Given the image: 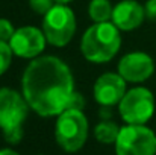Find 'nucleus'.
Segmentation results:
<instances>
[{
	"label": "nucleus",
	"instance_id": "obj_13",
	"mask_svg": "<svg viewBox=\"0 0 156 155\" xmlns=\"http://www.w3.org/2000/svg\"><path fill=\"white\" fill-rule=\"evenodd\" d=\"M112 5L109 0H91L88 5V15L94 23H105L112 20Z\"/></svg>",
	"mask_w": 156,
	"mask_h": 155
},
{
	"label": "nucleus",
	"instance_id": "obj_10",
	"mask_svg": "<svg viewBox=\"0 0 156 155\" xmlns=\"http://www.w3.org/2000/svg\"><path fill=\"white\" fill-rule=\"evenodd\" d=\"M126 81L118 73H103L94 82V101L100 106H114L121 102L126 94Z\"/></svg>",
	"mask_w": 156,
	"mask_h": 155
},
{
	"label": "nucleus",
	"instance_id": "obj_17",
	"mask_svg": "<svg viewBox=\"0 0 156 155\" xmlns=\"http://www.w3.org/2000/svg\"><path fill=\"white\" fill-rule=\"evenodd\" d=\"M83 105H85L83 96H82L79 91H74L73 96H71V101L68 103V109H82Z\"/></svg>",
	"mask_w": 156,
	"mask_h": 155
},
{
	"label": "nucleus",
	"instance_id": "obj_16",
	"mask_svg": "<svg viewBox=\"0 0 156 155\" xmlns=\"http://www.w3.org/2000/svg\"><path fill=\"white\" fill-rule=\"evenodd\" d=\"M14 34H15V29H14L12 23L6 18H0V40L9 43L11 38L14 37Z\"/></svg>",
	"mask_w": 156,
	"mask_h": 155
},
{
	"label": "nucleus",
	"instance_id": "obj_15",
	"mask_svg": "<svg viewBox=\"0 0 156 155\" xmlns=\"http://www.w3.org/2000/svg\"><path fill=\"white\" fill-rule=\"evenodd\" d=\"M55 5H56L55 0H29V6H30V9H32L35 14L43 15V17L52 9Z\"/></svg>",
	"mask_w": 156,
	"mask_h": 155
},
{
	"label": "nucleus",
	"instance_id": "obj_21",
	"mask_svg": "<svg viewBox=\"0 0 156 155\" xmlns=\"http://www.w3.org/2000/svg\"><path fill=\"white\" fill-rule=\"evenodd\" d=\"M56 3H59V5H68L70 2H73V0H55Z\"/></svg>",
	"mask_w": 156,
	"mask_h": 155
},
{
	"label": "nucleus",
	"instance_id": "obj_8",
	"mask_svg": "<svg viewBox=\"0 0 156 155\" xmlns=\"http://www.w3.org/2000/svg\"><path fill=\"white\" fill-rule=\"evenodd\" d=\"M47 40L43 29L35 26H23L15 29L14 37L9 41L12 53L18 58L35 59L46 49Z\"/></svg>",
	"mask_w": 156,
	"mask_h": 155
},
{
	"label": "nucleus",
	"instance_id": "obj_4",
	"mask_svg": "<svg viewBox=\"0 0 156 155\" xmlns=\"http://www.w3.org/2000/svg\"><path fill=\"white\" fill-rule=\"evenodd\" d=\"M88 119L82 109H65L58 116L55 125V138L59 148L68 154L83 148L88 138Z\"/></svg>",
	"mask_w": 156,
	"mask_h": 155
},
{
	"label": "nucleus",
	"instance_id": "obj_1",
	"mask_svg": "<svg viewBox=\"0 0 156 155\" xmlns=\"http://www.w3.org/2000/svg\"><path fill=\"white\" fill-rule=\"evenodd\" d=\"M74 91L73 73L58 56H38L23 72L21 94L29 108L41 117L59 116L68 109Z\"/></svg>",
	"mask_w": 156,
	"mask_h": 155
},
{
	"label": "nucleus",
	"instance_id": "obj_20",
	"mask_svg": "<svg viewBox=\"0 0 156 155\" xmlns=\"http://www.w3.org/2000/svg\"><path fill=\"white\" fill-rule=\"evenodd\" d=\"M0 155H20V154H18V152H15L14 149L5 148V149H0Z\"/></svg>",
	"mask_w": 156,
	"mask_h": 155
},
{
	"label": "nucleus",
	"instance_id": "obj_18",
	"mask_svg": "<svg viewBox=\"0 0 156 155\" xmlns=\"http://www.w3.org/2000/svg\"><path fill=\"white\" fill-rule=\"evenodd\" d=\"M146 17L152 21H156V0H147L144 5Z\"/></svg>",
	"mask_w": 156,
	"mask_h": 155
},
{
	"label": "nucleus",
	"instance_id": "obj_3",
	"mask_svg": "<svg viewBox=\"0 0 156 155\" xmlns=\"http://www.w3.org/2000/svg\"><path fill=\"white\" fill-rule=\"evenodd\" d=\"M24 96L12 88H0V129L9 145L23 138V123L29 113Z\"/></svg>",
	"mask_w": 156,
	"mask_h": 155
},
{
	"label": "nucleus",
	"instance_id": "obj_2",
	"mask_svg": "<svg viewBox=\"0 0 156 155\" xmlns=\"http://www.w3.org/2000/svg\"><path fill=\"white\" fill-rule=\"evenodd\" d=\"M120 29L112 21L94 23L90 26L80 40V52L83 58L93 64L109 62L120 50Z\"/></svg>",
	"mask_w": 156,
	"mask_h": 155
},
{
	"label": "nucleus",
	"instance_id": "obj_7",
	"mask_svg": "<svg viewBox=\"0 0 156 155\" xmlns=\"http://www.w3.org/2000/svg\"><path fill=\"white\" fill-rule=\"evenodd\" d=\"M117 155H156V134L146 125H126L115 142Z\"/></svg>",
	"mask_w": 156,
	"mask_h": 155
},
{
	"label": "nucleus",
	"instance_id": "obj_9",
	"mask_svg": "<svg viewBox=\"0 0 156 155\" xmlns=\"http://www.w3.org/2000/svg\"><path fill=\"white\" fill-rule=\"evenodd\" d=\"M155 72L153 58L144 52H130L126 53L117 65V73L126 81L140 84L147 81Z\"/></svg>",
	"mask_w": 156,
	"mask_h": 155
},
{
	"label": "nucleus",
	"instance_id": "obj_19",
	"mask_svg": "<svg viewBox=\"0 0 156 155\" xmlns=\"http://www.w3.org/2000/svg\"><path fill=\"white\" fill-rule=\"evenodd\" d=\"M109 108H111V106H102V109L99 111V114L103 117V120H109V117H111V111H109Z\"/></svg>",
	"mask_w": 156,
	"mask_h": 155
},
{
	"label": "nucleus",
	"instance_id": "obj_14",
	"mask_svg": "<svg viewBox=\"0 0 156 155\" xmlns=\"http://www.w3.org/2000/svg\"><path fill=\"white\" fill-rule=\"evenodd\" d=\"M12 55L14 53H12L9 43L0 40V76L3 73H6V70L9 68V65L12 62Z\"/></svg>",
	"mask_w": 156,
	"mask_h": 155
},
{
	"label": "nucleus",
	"instance_id": "obj_6",
	"mask_svg": "<svg viewBox=\"0 0 156 155\" xmlns=\"http://www.w3.org/2000/svg\"><path fill=\"white\" fill-rule=\"evenodd\" d=\"M118 113L127 125H146L155 113L153 93L146 87L130 88L118 103Z\"/></svg>",
	"mask_w": 156,
	"mask_h": 155
},
{
	"label": "nucleus",
	"instance_id": "obj_12",
	"mask_svg": "<svg viewBox=\"0 0 156 155\" xmlns=\"http://www.w3.org/2000/svg\"><path fill=\"white\" fill-rule=\"evenodd\" d=\"M120 126L112 122V120H102L96 125L94 128V137L97 142L103 143V145H115L118 134H120Z\"/></svg>",
	"mask_w": 156,
	"mask_h": 155
},
{
	"label": "nucleus",
	"instance_id": "obj_11",
	"mask_svg": "<svg viewBox=\"0 0 156 155\" xmlns=\"http://www.w3.org/2000/svg\"><path fill=\"white\" fill-rule=\"evenodd\" d=\"M146 18L144 6L136 0H121L114 6L112 11V23L124 32L133 31L143 24Z\"/></svg>",
	"mask_w": 156,
	"mask_h": 155
},
{
	"label": "nucleus",
	"instance_id": "obj_5",
	"mask_svg": "<svg viewBox=\"0 0 156 155\" xmlns=\"http://www.w3.org/2000/svg\"><path fill=\"white\" fill-rule=\"evenodd\" d=\"M76 15L67 5L56 3L43 18V32L49 44L55 47L67 46L76 34Z\"/></svg>",
	"mask_w": 156,
	"mask_h": 155
}]
</instances>
